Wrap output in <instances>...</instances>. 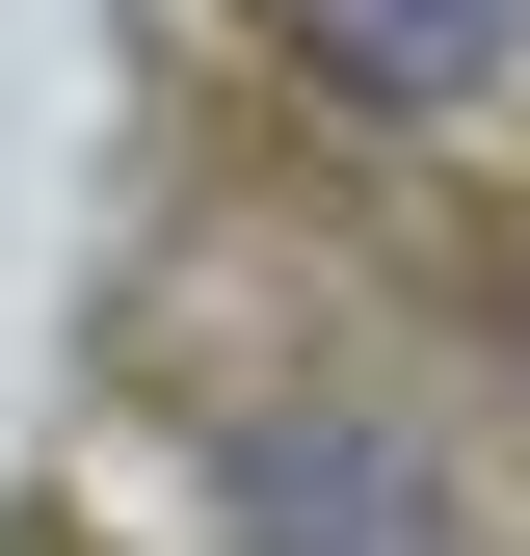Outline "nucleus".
<instances>
[{"label": "nucleus", "mask_w": 530, "mask_h": 556, "mask_svg": "<svg viewBox=\"0 0 530 556\" xmlns=\"http://www.w3.org/2000/svg\"><path fill=\"white\" fill-rule=\"evenodd\" d=\"M265 53L345 106H478L504 80V0H265Z\"/></svg>", "instance_id": "nucleus-1"}]
</instances>
